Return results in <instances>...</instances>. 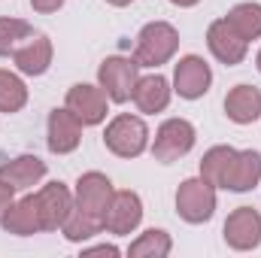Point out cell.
Listing matches in <instances>:
<instances>
[{
    "instance_id": "6da1fadb",
    "label": "cell",
    "mask_w": 261,
    "mask_h": 258,
    "mask_svg": "<svg viewBox=\"0 0 261 258\" xmlns=\"http://www.w3.org/2000/svg\"><path fill=\"white\" fill-rule=\"evenodd\" d=\"M179 49V31L170 21H149L137 34L134 58L140 67H161L167 64Z\"/></svg>"
},
{
    "instance_id": "7a4b0ae2",
    "label": "cell",
    "mask_w": 261,
    "mask_h": 258,
    "mask_svg": "<svg viewBox=\"0 0 261 258\" xmlns=\"http://www.w3.org/2000/svg\"><path fill=\"white\" fill-rule=\"evenodd\" d=\"M103 146L119 158H140L149 149V128L140 116L119 113L103 131Z\"/></svg>"
},
{
    "instance_id": "3957f363",
    "label": "cell",
    "mask_w": 261,
    "mask_h": 258,
    "mask_svg": "<svg viewBox=\"0 0 261 258\" xmlns=\"http://www.w3.org/2000/svg\"><path fill=\"white\" fill-rule=\"evenodd\" d=\"M176 213L189 225H203L216 213V186L206 183L203 176L182 179L176 189Z\"/></svg>"
},
{
    "instance_id": "277c9868",
    "label": "cell",
    "mask_w": 261,
    "mask_h": 258,
    "mask_svg": "<svg viewBox=\"0 0 261 258\" xmlns=\"http://www.w3.org/2000/svg\"><path fill=\"white\" fill-rule=\"evenodd\" d=\"M195 140H197V131L189 119H167V122H161V128L155 131L152 155L161 164H173V161L186 158L195 149Z\"/></svg>"
},
{
    "instance_id": "5b68a950",
    "label": "cell",
    "mask_w": 261,
    "mask_h": 258,
    "mask_svg": "<svg viewBox=\"0 0 261 258\" xmlns=\"http://www.w3.org/2000/svg\"><path fill=\"white\" fill-rule=\"evenodd\" d=\"M137 79H140L137 58L113 55V58H103V64L97 67V85L103 88V94L113 104H128L130 94H134Z\"/></svg>"
},
{
    "instance_id": "8992f818",
    "label": "cell",
    "mask_w": 261,
    "mask_h": 258,
    "mask_svg": "<svg viewBox=\"0 0 261 258\" xmlns=\"http://www.w3.org/2000/svg\"><path fill=\"white\" fill-rule=\"evenodd\" d=\"M225 243L237 252H252L261 246V213L255 207H237L225 219Z\"/></svg>"
},
{
    "instance_id": "52a82bcc",
    "label": "cell",
    "mask_w": 261,
    "mask_h": 258,
    "mask_svg": "<svg viewBox=\"0 0 261 258\" xmlns=\"http://www.w3.org/2000/svg\"><path fill=\"white\" fill-rule=\"evenodd\" d=\"M143 222V200L137 192H116L107 213H103V231L116 237H128Z\"/></svg>"
},
{
    "instance_id": "ba28073f",
    "label": "cell",
    "mask_w": 261,
    "mask_h": 258,
    "mask_svg": "<svg viewBox=\"0 0 261 258\" xmlns=\"http://www.w3.org/2000/svg\"><path fill=\"white\" fill-rule=\"evenodd\" d=\"M107 100H110V97L103 94L100 85L76 82V85L67 91L64 107L85 125V128H91V125H100V122L107 119Z\"/></svg>"
},
{
    "instance_id": "9c48e42d",
    "label": "cell",
    "mask_w": 261,
    "mask_h": 258,
    "mask_svg": "<svg viewBox=\"0 0 261 258\" xmlns=\"http://www.w3.org/2000/svg\"><path fill=\"white\" fill-rule=\"evenodd\" d=\"M206 46L213 52L216 61H222L225 67L240 64L249 52V43L234 31V24L228 18H216L210 28H206Z\"/></svg>"
},
{
    "instance_id": "30bf717a",
    "label": "cell",
    "mask_w": 261,
    "mask_h": 258,
    "mask_svg": "<svg viewBox=\"0 0 261 258\" xmlns=\"http://www.w3.org/2000/svg\"><path fill=\"white\" fill-rule=\"evenodd\" d=\"M34 200H37L43 231H61V225L67 222V216L73 210V192L64 183H49L40 192H34Z\"/></svg>"
},
{
    "instance_id": "8fae6325",
    "label": "cell",
    "mask_w": 261,
    "mask_h": 258,
    "mask_svg": "<svg viewBox=\"0 0 261 258\" xmlns=\"http://www.w3.org/2000/svg\"><path fill=\"white\" fill-rule=\"evenodd\" d=\"M213 85V70L200 55H186L173 70V91L186 100H197L210 91Z\"/></svg>"
},
{
    "instance_id": "7c38bea8",
    "label": "cell",
    "mask_w": 261,
    "mask_h": 258,
    "mask_svg": "<svg viewBox=\"0 0 261 258\" xmlns=\"http://www.w3.org/2000/svg\"><path fill=\"white\" fill-rule=\"evenodd\" d=\"M113 194H116V189H113V183H110L107 173H100V170H88V173H82V176L76 179L73 203H76L79 210H85V213L103 216L107 207H110V200H113Z\"/></svg>"
},
{
    "instance_id": "4fadbf2b",
    "label": "cell",
    "mask_w": 261,
    "mask_h": 258,
    "mask_svg": "<svg viewBox=\"0 0 261 258\" xmlns=\"http://www.w3.org/2000/svg\"><path fill=\"white\" fill-rule=\"evenodd\" d=\"M82 122L67 110V107H55L49 113V122H46V143H49V152L55 155H70L73 149H79L82 143Z\"/></svg>"
},
{
    "instance_id": "5bb4252c",
    "label": "cell",
    "mask_w": 261,
    "mask_h": 258,
    "mask_svg": "<svg viewBox=\"0 0 261 258\" xmlns=\"http://www.w3.org/2000/svg\"><path fill=\"white\" fill-rule=\"evenodd\" d=\"M258 183H261V152L243 149V152L234 155V161H231V167H228V173H225L219 189L243 194V192H252Z\"/></svg>"
},
{
    "instance_id": "9a60e30c",
    "label": "cell",
    "mask_w": 261,
    "mask_h": 258,
    "mask_svg": "<svg viewBox=\"0 0 261 258\" xmlns=\"http://www.w3.org/2000/svg\"><path fill=\"white\" fill-rule=\"evenodd\" d=\"M170 94H173L170 82H167L161 73H149V76H140V79H137L130 100L137 104V110H140V113H146V116H155V113L167 110V104H170Z\"/></svg>"
},
{
    "instance_id": "2e32d148",
    "label": "cell",
    "mask_w": 261,
    "mask_h": 258,
    "mask_svg": "<svg viewBox=\"0 0 261 258\" xmlns=\"http://www.w3.org/2000/svg\"><path fill=\"white\" fill-rule=\"evenodd\" d=\"M43 176H46V161L37 155H15V158H6L0 164V179L6 186H12L15 192L34 189Z\"/></svg>"
},
{
    "instance_id": "e0dca14e",
    "label": "cell",
    "mask_w": 261,
    "mask_h": 258,
    "mask_svg": "<svg viewBox=\"0 0 261 258\" xmlns=\"http://www.w3.org/2000/svg\"><path fill=\"white\" fill-rule=\"evenodd\" d=\"M52 55H55L52 40L43 37V34H34L28 43H21V46L15 49L12 61H15V70L24 73V76H43V73L52 67Z\"/></svg>"
},
{
    "instance_id": "ac0fdd59",
    "label": "cell",
    "mask_w": 261,
    "mask_h": 258,
    "mask_svg": "<svg viewBox=\"0 0 261 258\" xmlns=\"http://www.w3.org/2000/svg\"><path fill=\"white\" fill-rule=\"evenodd\" d=\"M225 116L234 125H252L261 116V88L255 85H234L225 94Z\"/></svg>"
},
{
    "instance_id": "d6986e66",
    "label": "cell",
    "mask_w": 261,
    "mask_h": 258,
    "mask_svg": "<svg viewBox=\"0 0 261 258\" xmlns=\"http://www.w3.org/2000/svg\"><path fill=\"white\" fill-rule=\"evenodd\" d=\"M0 225H3L6 234H15V237L40 234V231H43V222H40V213H37V200H34V194H24V197L12 200Z\"/></svg>"
},
{
    "instance_id": "ffe728a7",
    "label": "cell",
    "mask_w": 261,
    "mask_h": 258,
    "mask_svg": "<svg viewBox=\"0 0 261 258\" xmlns=\"http://www.w3.org/2000/svg\"><path fill=\"white\" fill-rule=\"evenodd\" d=\"M100 231H103V216L85 213V210H79L76 203H73V210H70L67 222L61 225V234H64L70 243H85V240L97 237Z\"/></svg>"
},
{
    "instance_id": "44dd1931",
    "label": "cell",
    "mask_w": 261,
    "mask_h": 258,
    "mask_svg": "<svg viewBox=\"0 0 261 258\" xmlns=\"http://www.w3.org/2000/svg\"><path fill=\"white\" fill-rule=\"evenodd\" d=\"M170 249H173L170 234L161 231V228H149L128 246V255L130 258H167Z\"/></svg>"
},
{
    "instance_id": "7402d4cb",
    "label": "cell",
    "mask_w": 261,
    "mask_h": 258,
    "mask_svg": "<svg viewBox=\"0 0 261 258\" xmlns=\"http://www.w3.org/2000/svg\"><path fill=\"white\" fill-rule=\"evenodd\" d=\"M234 155H237L234 146H213V149H206L203 158H200V176L219 189L225 173H228V167H231V161H234Z\"/></svg>"
},
{
    "instance_id": "603a6c76",
    "label": "cell",
    "mask_w": 261,
    "mask_h": 258,
    "mask_svg": "<svg viewBox=\"0 0 261 258\" xmlns=\"http://www.w3.org/2000/svg\"><path fill=\"white\" fill-rule=\"evenodd\" d=\"M231 24H234V31L249 43V40H258L261 37V3H237L228 15H225Z\"/></svg>"
},
{
    "instance_id": "cb8c5ba5",
    "label": "cell",
    "mask_w": 261,
    "mask_h": 258,
    "mask_svg": "<svg viewBox=\"0 0 261 258\" xmlns=\"http://www.w3.org/2000/svg\"><path fill=\"white\" fill-rule=\"evenodd\" d=\"M28 104V85L18 73L0 70V113H18Z\"/></svg>"
},
{
    "instance_id": "d4e9b609",
    "label": "cell",
    "mask_w": 261,
    "mask_h": 258,
    "mask_svg": "<svg viewBox=\"0 0 261 258\" xmlns=\"http://www.w3.org/2000/svg\"><path fill=\"white\" fill-rule=\"evenodd\" d=\"M31 37H34V28L24 18H0V58L15 55V49Z\"/></svg>"
},
{
    "instance_id": "484cf974",
    "label": "cell",
    "mask_w": 261,
    "mask_h": 258,
    "mask_svg": "<svg viewBox=\"0 0 261 258\" xmlns=\"http://www.w3.org/2000/svg\"><path fill=\"white\" fill-rule=\"evenodd\" d=\"M15 200V189L12 186H6L3 179H0V222H3V216H6V210H9V203Z\"/></svg>"
},
{
    "instance_id": "4316f807",
    "label": "cell",
    "mask_w": 261,
    "mask_h": 258,
    "mask_svg": "<svg viewBox=\"0 0 261 258\" xmlns=\"http://www.w3.org/2000/svg\"><path fill=\"white\" fill-rule=\"evenodd\" d=\"M31 6H34V12L49 15V12H58L64 6V0H31Z\"/></svg>"
},
{
    "instance_id": "83f0119b",
    "label": "cell",
    "mask_w": 261,
    "mask_h": 258,
    "mask_svg": "<svg viewBox=\"0 0 261 258\" xmlns=\"http://www.w3.org/2000/svg\"><path fill=\"white\" fill-rule=\"evenodd\" d=\"M82 255H119V246H113V243H100V246H88V249H82Z\"/></svg>"
},
{
    "instance_id": "f1b7e54d",
    "label": "cell",
    "mask_w": 261,
    "mask_h": 258,
    "mask_svg": "<svg viewBox=\"0 0 261 258\" xmlns=\"http://www.w3.org/2000/svg\"><path fill=\"white\" fill-rule=\"evenodd\" d=\"M173 6H182V9H189V6H197L200 0H170Z\"/></svg>"
},
{
    "instance_id": "f546056e",
    "label": "cell",
    "mask_w": 261,
    "mask_h": 258,
    "mask_svg": "<svg viewBox=\"0 0 261 258\" xmlns=\"http://www.w3.org/2000/svg\"><path fill=\"white\" fill-rule=\"evenodd\" d=\"M107 3H110V6H130L134 0H107Z\"/></svg>"
},
{
    "instance_id": "4dcf8cb0",
    "label": "cell",
    "mask_w": 261,
    "mask_h": 258,
    "mask_svg": "<svg viewBox=\"0 0 261 258\" xmlns=\"http://www.w3.org/2000/svg\"><path fill=\"white\" fill-rule=\"evenodd\" d=\"M255 67H258V73H261V49H258V55H255Z\"/></svg>"
}]
</instances>
